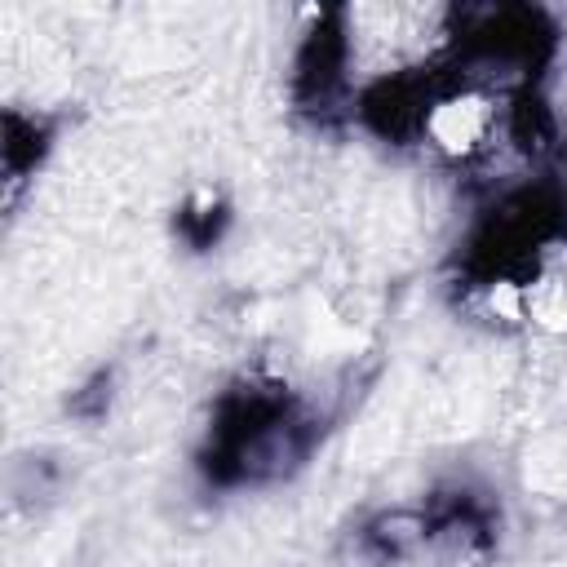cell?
Masks as SVG:
<instances>
[{
    "label": "cell",
    "instance_id": "cell-1",
    "mask_svg": "<svg viewBox=\"0 0 567 567\" xmlns=\"http://www.w3.org/2000/svg\"><path fill=\"white\" fill-rule=\"evenodd\" d=\"M483 133H488V102L474 98V94L448 98L430 111V138H435L443 151H452V156L474 151L483 142Z\"/></svg>",
    "mask_w": 567,
    "mask_h": 567
},
{
    "label": "cell",
    "instance_id": "cell-2",
    "mask_svg": "<svg viewBox=\"0 0 567 567\" xmlns=\"http://www.w3.org/2000/svg\"><path fill=\"white\" fill-rule=\"evenodd\" d=\"M523 302H528V315L541 328H550V333H563L567 328V288L563 284H536L532 293H523Z\"/></svg>",
    "mask_w": 567,
    "mask_h": 567
},
{
    "label": "cell",
    "instance_id": "cell-3",
    "mask_svg": "<svg viewBox=\"0 0 567 567\" xmlns=\"http://www.w3.org/2000/svg\"><path fill=\"white\" fill-rule=\"evenodd\" d=\"M492 311H497L501 319H528V302H523V288L519 284H497L488 293Z\"/></svg>",
    "mask_w": 567,
    "mask_h": 567
}]
</instances>
